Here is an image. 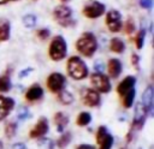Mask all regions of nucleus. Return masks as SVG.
Listing matches in <instances>:
<instances>
[{"label":"nucleus","mask_w":154,"mask_h":149,"mask_svg":"<svg viewBox=\"0 0 154 149\" xmlns=\"http://www.w3.org/2000/svg\"><path fill=\"white\" fill-rule=\"evenodd\" d=\"M97 40H96V36L90 32V31H85L83 32L76 41L75 43V48L76 50L82 55V56H85V58H91L96 50H97Z\"/></svg>","instance_id":"f257e3e1"},{"label":"nucleus","mask_w":154,"mask_h":149,"mask_svg":"<svg viewBox=\"0 0 154 149\" xmlns=\"http://www.w3.org/2000/svg\"><path fill=\"white\" fill-rule=\"evenodd\" d=\"M66 72L70 78L75 81H82L89 76V67L81 56L72 55L66 61Z\"/></svg>","instance_id":"f03ea898"},{"label":"nucleus","mask_w":154,"mask_h":149,"mask_svg":"<svg viewBox=\"0 0 154 149\" xmlns=\"http://www.w3.org/2000/svg\"><path fill=\"white\" fill-rule=\"evenodd\" d=\"M67 55V43L61 35H57L51 40L48 47V56L53 61H61Z\"/></svg>","instance_id":"7ed1b4c3"},{"label":"nucleus","mask_w":154,"mask_h":149,"mask_svg":"<svg viewBox=\"0 0 154 149\" xmlns=\"http://www.w3.org/2000/svg\"><path fill=\"white\" fill-rule=\"evenodd\" d=\"M53 18L59 25L64 28H72L76 25V20L72 17V8L67 5H59L53 10Z\"/></svg>","instance_id":"20e7f679"},{"label":"nucleus","mask_w":154,"mask_h":149,"mask_svg":"<svg viewBox=\"0 0 154 149\" xmlns=\"http://www.w3.org/2000/svg\"><path fill=\"white\" fill-rule=\"evenodd\" d=\"M90 84L93 89H95L100 94H108L112 89V83L109 81V77L105 73L93 72L90 74Z\"/></svg>","instance_id":"39448f33"},{"label":"nucleus","mask_w":154,"mask_h":149,"mask_svg":"<svg viewBox=\"0 0 154 149\" xmlns=\"http://www.w3.org/2000/svg\"><path fill=\"white\" fill-rule=\"evenodd\" d=\"M79 97L82 103L87 107L95 108L101 105V95L93 88H88V87L82 88L79 93Z\"/></svg>","instance_id":"423d86ee"},{"label":"nucleus","mask_w":154,"mask_h":149,"mask_svg":"<svg viewBox=\"0 0 154 149\" xmlns=\"http://www.w3.org/2000/svg\"><path fill=\"white\" fill-rule=\"evenodd\" d=\"M46 85H47V88L51 93L58 94L60 90L65 89L66 77L60 72H52L46 78Z\"/></svg>","instance_id":"0eeeda50"},{"label":"nucleus","mask_w":154,"mask_h":149,"mask_svg":"<svg viewBox=\"0 0 154 149\" xmlns=\"http://www.w3.org/2000/svg\"><path fill=\"white\" fill-rule=\"evenodd\" d=\"M96 143L99 144V149H112L114 138L108 132V129L105 125H100L95 133Z\"/></svg>","instance_id":"6e6552de"},{"label":"nucleus","mask_w":154,"mask_h":149,"mask_svg":"<svg viewBox=\"0 0 154 149\" xmlns=\"http://www.w3.org/2000/svg\"><path fill=\"white\" fill-rule=\"evenodd\" d=\"M148 111L147 108L141 103V101H138L136 105H135V111H134V119H132V124H131V129L130 131H137V130H141L142 126L144 125L146 123V119H147V115H148Z\"/></svg>","instance_id":"1a4fd4ad"},{"label":"nucleus","mask_w":154,"mask_h":149,"mask_svg":"<svg viewBox=\"0 0 154 149\" xmlns=\"http://www.w3.org/2000/svg\"><path fill=\"white\" fill-rule=\"evenodd\" d=\"M105 12H106V6L102 2L96 1V0L88 2L82 10L83 16L89 19H96V18L101 17L102 14H105Z\"/></svg>","instance_id":"9d476101"},{"label":"nucleus","mask_w":154,"mask_h":149,"mask_svg":"<svg viewBox=\"0 0 154 149\" xmlns=\"http://www.w3.org/2000/svg\"><path fill=\"white\" fill-rule=\"evenodd\" d=\"M105 23L111 32H119L123 29V17L117 10H109L106 13Z\"/></svg>","instance_id":"9b49d317"},{"label":"nucleus","mask_w":154,"mask_h":149,"mask_svg":"<svg viewBox=\"0 0 154 149\" xmlns=\"http://www.w3.org/2000/svg\"><path fill=\"white\" fill-rule=\"evenodd\" d=\"M49 131V123L46 117H40L38 120L35 123V125L29 131V137L31 139H38L41 137H45Z\"/></svg>","instance_id":"f8f14e48"},{"label":"nucleus","mask_w":154,"mask_h":149,"mask_svg":"<svg viewBox=\"0 0 154 149\" xmlns=\"http://www.w3.org/2000/svg\"><path fill=\"white\" fill-rule=\"evenodd\" d=\"M16 106V101L13 97L10 96H5L2 94H0V121L5 120L10 113L13 111Z\"/></svg>","instance_id":"ddd939ff"},{"label":"nucleus","mask_w":154,"mask_h":149,"mask_svg":"<svg viewBox=\"0 0 154 149\" xmlns=\"http://www.w3.org/2000/svg\"><path fill=\"white\" fill-rule=\"evenodd\" d=\"M135 85H136V77L129 74V76L124 77V78L119 82V84L117 85V93H118V95L122 97V96L125 95L128 91H130L131 89H134Z\"/></svg>","instance_id":"4468645a"},{"label":"nucleus","mask_w":154,"mask_h":149,"mask_svg":"<svg viewBox=\"0 0 154 149\" xmlns=\"http://www.w3.org/2000/svg\"><path fill=\"white\" fill-rule=\"evenodd\" d=\"M43 93H45L43 88L40 84L34 83L32 85H30L26 89V91L24 94V97L29 102H35V101H38V100H41L43 97Z\"/></svg>","instance_id":"2eb2a0df"},{"label":"nucleus","mask_w":154,"mask_h":149,"mask_svg":"<svg viewBox=\"0 0 154 149\" xmlns=\"http://www.w3.org/2000/svg\"><path fill=\"white\" fill-rule=\"evenodd\" d=\"M123 71V64L119 59L117 58H111L107 62V72H108V77L109 78H118L122 74Z\"/></svg>","instance_id":"dca6fc26"},{"label":"nucleus","mask_w":154,"mask_h":149,"mask_svg":"<svg viewBox=\"0 0 154 149\" xmlns=\"http://www.w3.org/2000/svg\"><path fill=\"white\" fill-rule=\"evenodd\" d=\"M153 100H154V88L153 85L149 84L146 87L141 96V103L147 108L148 112H150L153 108Z\"/></svg>","instance_id":"f3484780"},{"label":"nucleus","mask_w":154,"mask_h":149,"mask_svg":"<svg viewBox=\"0 0 154 149\" xmlns=\"http://www.w3.org/2000/svg\"><path fill=\"white\" fill-rule=\"evenodd\" d=\"M53 123L55 125L57 132H64L66 126L69 125V117L64 112H57L53 115Z\"/></svg>","instance_id":"a211bd4d"},{"label":"nucleus","mask_w":154,"mask_h":149,"mask_svg":"<svg viewBox=\"0 0 154 149\" xmlns=\"http://www.w3.org/2000/svg\"><path fill=\"white\" fill-rule=\"evenodd\" d=\"M125 48H126L125 42L120 37H112L111 38V41H109V49H111V52L117 53V54H122V53H124Z\"/></svg>","instance_id":"6ab92c4d"},{"label":"nucleus","mask_w":154,"mask_h":149,"mask_svg":"<svg viewBox=\"0 0 154 149\" xmlns=\"http://www.w3.org/2000/svg\"><path fill=\"white\" fill-rule=\"evenodd\" d=\"M11 36V23L7 19H0V42H6Z\"/></svg>","instance_id":"aec40b11"},{"label":"nucleus","mask_w":154,"mask_h":149,"mask_svg":"<svg viewBox=\"0 0 154 149\" xmlns=\"http://www.w3.org/2000/svg\"><path fill=\"white\" fill-rule=\"evenodd\" d=\"M57 95H58V96H57L58 101H59L61 105H64V106H70V105H72L73 101H75V96L72 95V93L69 91V90H66V89L60 90Z\"/></svg>","instance_id":"412c9836"},{"label":"nucleus","mask_w":154,"mask_h":149,"mask_svg":"<svg viewBox=\"0 0 154 149\" xmlns=\"http://www.w3.org/2000/svg\"><path fill=\"white\" fill-rule=\"evenodd\" d=\"M17 129H18V123L14 120H8L5 123L4 126V135L7 139H12L16 133H17Z\"/></svg>","instance_id":"4be33fe9"},{"label":"nucleus","mask_w":154,"mask_h":149,"mask_svg":"<svg viewBox=\"0 0 154 149\" xmlns=\"http://www.w3.org/2000/svg\"><path fill=\"white\" fill-rule=\"evenodd\" d=\"M135 97H136V89H131L128 91L125 95L122 96V105L124 108H131L135 103Z\"/></svg>","instance_id":"5701e85b"},{"label":"nucleus","mask_w":154,"mask_h":149,"mask_svg":"<svg viewBox=\"0 0 154 149\" xmlns=\"http://www.w3.org/2000/svg\"><path fill=\"white\" fill-rule=\"evenodd\" d=\"M71 139H72V133L70 131H64V132H61L60 137L57 139V143L55 144H57V147L59 149H65L70 144Z\"/></svg>","instance_id":"b1692460"},{"label":"nucleus","mask_w":154,"mask_h":149,"mask_svg":"<svg viewBox=\"0 0 154 149\" xmlns=\"http://www.w3.org/2000/svg\"><path fill=\"white\" fill-rule=\"evenodd\" d=\"M11 88H12V83H11L10 74L7 72L0 74V94H5V93L10 91Z\"/></svg>","instance_id":"393cba45"},{"label":"nucleus","mask_w":154,"mask_h":149,"mask_svg":"<svg viewBox=\"0 0 154 149\" xmlns=\"http://www.w3.org/2000/svg\"><path fill=\"white\" fill-rule=\"evenodd\" d=\"M91 123V114L89 112H81L76 118V124L81 127H84Z\"/></svg>","instance_id":"a878e982"},{"label":"nucleus","mask_w":154,"mask_h":149,"mask_svg":"<svg viewBox=\"0 0 154 149\" xmlns=\"http://www.w3.org/2000/svg\"><path fill=\"white\" fill-rule=\"evenodd\" d=\"M22 22H23V25H24L25 28L31 29V28H34V26L36 25V23H37V18H36L35 14H32V13H28V14H25V16L22 18Z\"/></svg>","instance_id":"bb28decb"},{"label":"nucleus","mask_w":154,"mask_h":149,"mask_svg":"<svg viewBox=\"0 0 154 149\" xmlns=\"http://www.w3.org/2000/svg\"><path fill=\"white\" fill-rule=\"evenodd\" d=\"M38 149H54V142L48 137H41L37 142Z\"/></svg>","instance_id":"cd10ccee"},{"label":"nucleus","mask_w":154,"mask_h":149,"mask_svg":"<svg viewBox=\"0 0 154 149\" xmlns=\"http://www.w3.org/2000/svg\"><path fill=\"white\" fill-rule=\"evenodd\" d=\"M144 38H146V30L140 29L135 36V46L137 49H142V47L144 44Z\"/></svg>","instance_id":"c85d7f7f"},{"label":"nucleus","mask_w":154,"mask_h":149,"mask_svg":"<svg viewBox=\"0 0 154 149\" xmlns=\"http://www.w3.org/2000/svg\"><path fill=\"white\" fill-rule=\"evenodd\" d=\"M123 28H124V31L128 35H131L136 30V24H135V22H134L132 18H128L125 20V23H123Z\"/></svg>","instance_id":"c756f323"},{"label":"nucleus","mask_w":154,"mask_h":149,"mask_svg":"<svg viewBox=\"0 0 154 149\" xmlns=\"http://www.w3.org/2000/svg\"><path fill=\"white\" fill-rule=\"evenodd\" d=\"M28 117H30V112H29V108L26 106H19L18 109H17V119L19 121H23L25 120Z\"/></svg>","instance_id":"7c9ffc66"},{"label":"nucleus","mask_w":154,"mask_h":149,"mask_svg":"<svg viewBox=\"0 0 154 149\" xmlns=\"http://www.w3.org/2000/svg\"><path fill=\"white\" fill-rule=\"evenodd\" d=\"M36 36H37L41 41H46V40L51 36V31H49V29H47V28H41V29H38V30L36 31Z\"/></svg>","instance_id":"2f4dec72"},{"label":"nucleus","mask_w":154,"mask_h":149,"mask_svg":"<svg viewBox=\"0 0 154 149\" xmlns=\"http://www.w3.org/2000/svg\"><path fill=\"white\" fill-rule=\"evenodd\" d=\"M130 60H131V65H132V67H134L136 71H140V55L136 54V53H132Z\"/></svg>","instance_id":"473e14b6"},{"label":"nucleus","mask_w":154,"mask_h":149,"mask_svg":"<svg viewBox=\"0 0 154 149\" xmlns=\"http://www.w3.org/2000/svg\"><path fill=\"white\" fill-rule=\"evenodd\" d=\"M32 71H34L32 67H25V68H23V70L18 73V78H19V79H23V78H25L26 76H29Z\"/></svg>","instance_id":"72a5a7b5"},{"label":"nucleus","mask_w":154,"mask_h":149,"mask_svg":"<svg viewBox=\"0 0 154 149\" xmlns=\"http://www.w3.org/2000/svg\"><path fill=\"white\" fill-rule=\"evenodd\" d=\"M140 6L144 10H150L153 7V0H140Z\"/></svg>","instance_id":"f704fd0d"},{"label":"nucleus","mask_w":154,"mask_h":149,"mask_svg":"<svg viewBox=\"0 0 154 149\" xmlns=\"http://www.w3.org/2000/svg\"><path fill=\"white\" fill-rule=\"evenodd\" d=\"M103 68H105V65L102 61H95L94 62V72H99V73H102L103 72Z\"/></svg>","instance_id":"c9c22d12"},{"label":"nucleus","mask_w":154,"mask_h":149,"mask_svg":"<svg viewBox=\"0 0 154 149\" xmlns=\"http://www.w3.org/2000/svg\"><path fill=\"white\" fill-rule=\"evenodd\" d=\"M75 149H96V147L89 143H82V144H78Z\"/></svg>","instance_id":"e433bc0d"},{"label":"nucleus","mask_w":154,"mask_h":149,"mask_svg":"<svg viewBox=\"0 0 154 149\" xmlns=\"http://www.w3.org/2000/svg\"><path fill=\"white\" fill-rule=\"evenodd\" d=\"M12 149H28V148L23 142H17L12 144Z\"/></svg>","instance_id":"4c0bfd02"},{"label":"nucleus","mask_w":154,"mask_h":149,"mask_svg":"<svg viewBox=\"0 0 154 149\" xmlns=\"http://www.w3.org/2000/svg\"><path fill=\"white\" fill-rule=\"evenodd\" d=\"M10 0H0V5H5V4H7Z\"/></svg>","instance_id":"58836bf2"},{"label":"nucleus","mask_w":154,"mask_h":149,"mask_svg":"<svg viewBox=\"0 0 154 149\" xmlns=\"http://www.w3.org/2000/svg\"><path fill=\"white\" fill-rule=\"evenodd\" d=\"M0 149H4V143L0 141Z\"/></svg>","instance_id":"ea45409f"},{"label":"nucleus","mask_w":154,"mask_h":149,"mask_svg":"<svg viewBox=\"0 0 154 149\" xmlns=\"http://www.w3.org/2000/svg\"><path fill=\"white\" fill-rule=\"evenodd\" d=\"M60 1H63V2H69V1H71V0H60Z\"/></svg>","instance_id":"a19ab883"},{"label":"nucleus","mask_w":154,"mask_h":149,"mask_svg":"<svg viewBox=\"0 0 154 149\" xmlns=\"http://www.w3.org/2000/svg\"><path fill=\"white\" fill-rule=\"evenodd\" d=\"M10 1H18V0H10Z\"/></svg>","instance_id":"79ce46f5"},{"label":"nucleus","mask_w":154,"mask_h":149,"mask_svg":"<svg viewBox=\"0 0 154 149\" xmlns=\"http://www.w3.org/2000/svg\"><path fill=\"white\" fill-rule=\"evenodd\" d=\"M34 1H36V0H34Z\"/></svg>","instance_id":"37998d69"}]
</instances>
